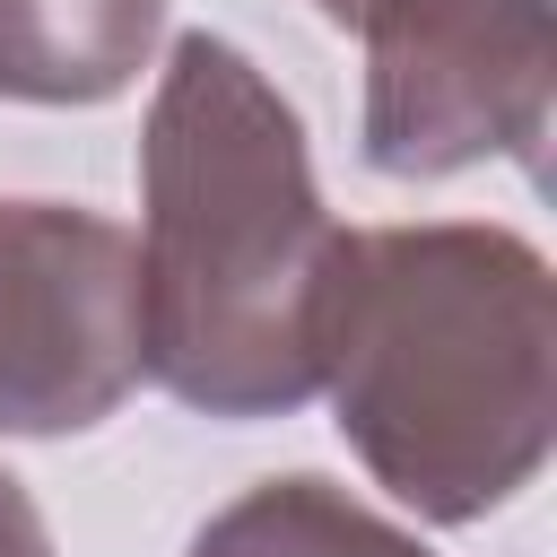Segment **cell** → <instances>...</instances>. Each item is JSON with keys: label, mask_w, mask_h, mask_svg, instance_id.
<instances>
[{"label": "cell", "mask_w": 557, "mask_h": 557, "mask_svg": "<svg viewBox=\"0 0 557 557\" xmlns=\"http://www.w3.org/2000/svg\"><path fill=\"white\" fill-rule=\"evenodd\" d=\"M139 366L209 418H287L322 392L339 226L296 104L209 26L174 35L139 131Z\"/></svg>", "instance_id": "1"}, {"label": "cell", "mask_w": 557, "mask_h": 557, "mask_svg": "<svg viewBox=\"0 0 557 557\" xmlns=\"http://www.w3.org/2000/svg\"><path fill=\"white\" fill-rule=\"evenodd\" d=\"M322 392L418 522H479L557 444V278L531 235L435 218L339 235Z\"/></svg>", "instance_id": "2"}, {"label": "cell", "mask_w": 557, "mask_h": 557, "mask_svg": "<svg viewBox=\"0 0 557 557\" xmlns=\"http://www.w3.org/2000/svg\"><path fill=\"white\" fill-rule=\"evenodd\" d=\"M557 113L548 0H409L366 35V165L435 183L479 157L540 174Z\"/></svg>", "instance_id": "3"}, {"label": "cell", "mask_w": 557, "mask_h": 557, "mask_svg": "<svg viewBox=\"0 0 557 557\" xmlns=\"http://www.w3.org/2000/svg\"><path fill=\"white\" fill-rule=\"evenodd\" d=\"M139 374L131 235L70 200H0V435H78Z\"/></svg>", "instance_id": "4"}, {"label": "cell", "mask_w": 557, "mask_h": 557, "mask_svg": "<svg viewBox=\"0 0 557 557\" xmlns=\"http://www.w3.org/2000/svg\"><path fill=\"white\" fill-rule=\"evenodd\" d=\"M165 0H0V96L104 104L157 52Z\"/></svg>", "instance_id": "5"}, {"label": "cell", "mask_w": 557, "mask_h": 557, "mask_svg": "<svg viewBox=\"0 0 557 557\" xmlns=\"http://www.w3.org/2000/svg\"><path fill=\"white\" fill-rule=\"evenodd\" d=\"M183 557H435V548H418V531L383 522L348 487L287 470V479L244 487L226 513H209Z\"/></svg>", "instance_id": "6"}, {"label": "cell", "mask_w": 557, "mask_h": 557, "mask_svg": "<svg viewBox=\"0 0 557 557\" xmlns=\"http://www.w3.org/2000/svg\"><path fill=\"white\" fill-rule=\"evenodd\" d=\"M0 557H52V531L26 496V479H9V470H0Z\"/></svg>", "instance_id": "7"}, {"label": "cell", "mask_w": 557, "mask_h": 557, "mask_svg": "<svg viewBox=\"0 0 557 557\" xmlns=\"http://www.w3.org/2000/svg\"><path fill=\"white\" fill-rule=\"evenodd\" d=\"M313 9H322L331 26H348V35H374V26H383L392 9H409V0H313Z\"/></svg>", "instance_id": "8"}]
</instances>
